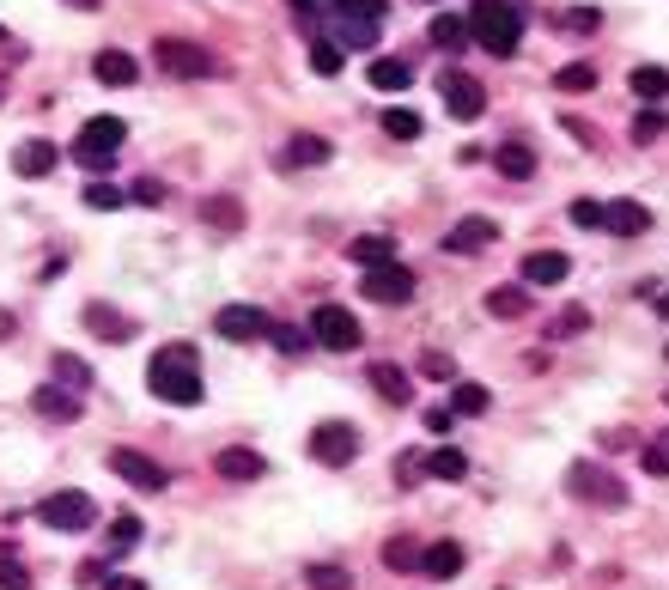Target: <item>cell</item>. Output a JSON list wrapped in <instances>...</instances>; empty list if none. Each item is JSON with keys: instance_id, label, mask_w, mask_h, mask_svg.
<instances>
[{"instance_id": "cell-1", "label": "cell", "mask_w": 669, "mask_h": 590, "mask_svg": "<svg viewBox=\"0 0 669 590\" xmlns=\"http://www.w3.org/2000/svg\"><path fill=\"white\" fill-rule=\"evenodd\" d=\"M146 384H153V396L171 402V408H195L201 402V359H195V347L189 341L159 347L153 365H146Z\"/></svg>"}, {"instance_id": "cell-2", "label": "cell", "mask_w": 669, "mask_h": 590, "mask_svg": "<svg viewBox=\"0 0 669 590\" xmlns=\"http://www.w3.org/2000/svg\"><path fill=\"white\" fill-rule=\"evenodd\" d=\"M469 37L487 55H517V43H524V7H511V0H475L469 7Z\"/></svg>"}, {"instance_id": "cell-3", "label": "cell", "mask_w": 669, "mask_h": 590, "mask_svg": "<svg viewBox=\"0 0 669 590\" xmlns=\"http://www.w3.org/2000/svg\"><path fill=\"white\" fill-rule=\"evenodd\" d=\"M329 31L335 49H371L384 31V0H329Z\"/></svg>"}, {"instance_id": "cell-4", "label": "cell", "mask_w": 669, "mask_h": 590, "mask_svg": "<svg viewBox=\"0 0 669 590\" xmlns=\"http://www.w3.org/2000/svg\"><path fill=\"white\" fill-rule=\"evenodd\" d=\"M128 140V128L116 122V116H92L80 134H73V165L80 171H92V177H104L110 165H116V146Z\"/></svg>"}, {"instance_id": "cell-5", "label": "cell", "mask_w": 669, "mask_h": 590, "mask_svg": "<svg viewBox=\"0 0 669 590\" xmlns=\"http://www.w3.org/2000/svg\"><path fill=\"white\" fill-rule=\"evenodd\" d=\"M37 518L49 524V530H92L98 524V505H92V493H80V487H61V493H49L43 505H37Z\"/></svg>"}, {"instance_id": "cell-6", "label": "cell", "mask_w": 669, "mask_h": 590, "mask_svg": "<svg viewBox=\"0 0 669 590\" xmlns=\"http://www.w3.org/2000/svg\"><path fill=\"white\" fill-rule=\"evenodd\" d=\"M566 487H572V499H584V505H603V511H621V505H627V487H621L609 469H597V463H572Z\"/></svg>"}, {"instance_id": "cell-7", "label": "cell", "mask_w": 669, "mask_h": 590, "mask_svg": "<svg viewBox=\"0 0 669 590\" xmlns=\"http://www.w3.org/2000/svg\"><path fill=\"white\" fill-rule=\"evenodd\" d=\"M153 55H159V67L171 73V80H213V73H219V61L201 43H183V37H165Z\"/></svg>"}, {"instance_id": "cell-8", "label": "cell", "mask_w": 669, "mask_h": 590, "mask_svg": "<svg viewBox=\"0 0 669 590\" xmlns=\"http://www.w3.org/2000/svg\"><path fill=\"white\" fill-rule=\"evenodd\" d=\"M311 341L329 347V353H353L365 335H359V317H353V311H341V305H317V311H311Z\"/></svg>"}, {"instance_id": "cell-9", "label": "cell", "mask_w": 669, "mask_h": 590, "mask_svg": "<svg viewBox=\"0 0 669 590\" xmlns=\"http://www.w3.org/2000/svg\"><path fill=\"white\" fill-rule=\"evenodd\" d=\"M359 292H365L371 305H414V274H408L402 262H390V268H365Z\"/></svg>"}, {"instance_id": "cell-10", "label": "cell", "mask_w": 669, "mask_h": 590, "mask_svg": "<svg viewBox=\"0 0 669 590\" xmlns=\"http://www.w3.org/2000/svg\"><path fill=\"white\" fill-rule=\"evenodd\" d=\"M311 457L329 463V469L353 463V457H359V426H347V420H323V426L311 432Z\"/></svg>"}, {"instance_id": "cell-11", "label": "cell", "mask_w": 669, "mask_h": 590, "mask_svg": "<svg viewBox=\"0 0 669 590\" xmlns=\"http://www.w3.org/2000/svg\"><path fill=\"white\" fill-rule=\"evenodd\" d=\"M438 86H444V104H451V116H457V122H475V116L487 110V92H481L475 73H457V67H451Z\"/></svg>"}, {"instance_id": "cell-12", "label": "cell", "mask_w": 669, "mask_h": 590, "mask_svg": "<svg viewBox=\"0 0 669 590\" xmlns=\"http://www.w3.org/2000/svg\"><path fill=\"white\" fill-rule=\"evenodd\" d=\"M487 244H499V226L487 213H469V219H457V226L444 232V250H451V256H481Z\"/></svg>"}, {"instance_id": "cell-13", "label": "cell", "mask_w": 669, "mask_h": 590, "mask_svg": "<svg viewBox=\"0 0 669 590\" xmlns=\"http://www.w3.org/2000/svg\"><path fill=\"white\" fill-rule=\"evenodd\" d=\"M110 469H116V475H122L128 487H140V493H165V481H171V475H165V469H159L153 457H140V451H122V445L110 451Z\"/></svg>"}, {"instance_id": "cell-14", "label": "cell", "mask_w": 669, "mask_h": 590, "mask_svg": "<svg viewBox=\"0 0 669 590\" xmlns=\"http://www.w3.org/2000/svg\"><path fill=\"white\" fill-rule=\"evenodd\" d=\"M213 329L226 335V341H256V335H268V311H256V305H226L213 317Z\"/></svg>"}, {"instance_id": "cell-15", "label": "cell", "mask_w": 669, "mask_h": 590, "mask_svg": "<svg viewBox=\"0 0 669 590\" xmlns=\"http://www.w3.org/2000/svg\"><path fill=\"white\" fill-rule=\"evenodd\" d=\"M92 80L122 92V86H134V80H140V61H134L128 49H98V55H92Z\"/></svg>"}, {"instance_id": "cell-16", "label": "cell", "mask_w": 669, "mask_h": 590, "mask_svg": "<svg viewBox=\"0 0 669 590\" xmlns=\"http://www.w3.org/2000/svg\"><path fill=\"white\" fill-rule=\"evenodd\" d=\"M31 408H37L43 420H61V426H67V420H80V414H86V402H80V390H61V384H43V390L31 396Z\"/></svg>"}, {"instance_id": "cell-17", "label": "cell", "mask_w": 669, "mask_h": 590, "mask_svg": "<svg viewBox=\"0 0 669 590\" xmlns=\"http://www.w3.org/2000/svg\"><path fill=\"white\" fill-rule=\"evenodd\" d=\"M55 159H61L55 140H19V146H13V171H19V177H49Z\"/></svg>"}, {"instance_id": "cell-18", "label": "cell", "mask_w": 669, "mask_h": 590, "mask_svg": "<svg viewBox=\"0 0 669 590\" xmlns=\"http://www.w3.org/2000/svg\"><path fill=\"white\" fill-rule=\"evenodd\" d=\"M80 317H86V329H92L98 341H134V323H128V317H122L116 305H104V299H92V305H86Z\"/></svg>"}, {"instance_id": "cell-19", "label": "cell", "mask_w": 669, "mask_h": 590, "mask_svg": "<svg viewBox=\"0 0 669 590\" xmlns=\"http://www.w3.org/2000/svg\"><path fill=\"white\" fill-rule=\"evenodd\" d=\"M347 256H353L359 268H390V262H396V238H390V232H359V238L347 244Z\"/></svg>"}, {"instance_id": "cell-20", "label": "cell", "mask_w": 669, "mask_h": 590, "mask_svg": "<svg viewBox=\"0 0 669 590\" xmlns=\"http://www.w3.org/2000/svg\"><path fill=\"white\" fill-rule=\"evenodd\" d=\"M566 274H572V262L560 250H530L524 256V286H560Z\"/></svg>"}, {"instance_id": "cell-21", "label": "cell", "mask_w": 669, "mask_h": 590, "mask_svg": "<svg viewBox=\"0 0 669 590\" xmlns=\"http://www.w3.org/2000/svg\"><path fill=\"white\" fill-rule=\"evenodd\" d=\"M487 311H493L499 323H517V317L530 311V286H524V280H511V286H493V292H487Z\"/></svg>"}, {"instance_id": "cell-22", "label": "cell", "mask_w": 669, "mask_h": 590, "mask_svg": "<svg viewBox=\"0 0 669 590\" xmlns=\"http://www.w3.org/2000/svg\"><path fill=\"white\" fill-rule=\"evenodd\" d=\"M493 171L511 177V183H524V177H536V153H530L524 140H505L499 153H493Z\"/></svg>"}, {"instance_id": "cell-23", "label": "cell", "mask_w": 669, "mask_h": 590, "mask_svg": "<svg viewBox=\"0 0 669 590\" xmlns=\"http://www.w3.org/2000/svg\"><path fill=\"white\" fill-rule=\"evenodd\" d=\"M603 226L621 232V238H639V232L651 226V213H645L639 201H609V207H603Z\"/></svg>"}, {"instance_id": "cell-24", "label": "cell", "mask_w": 669, "mask_h": 590, "mask_svg": "<svg viewBox=\"0 0 669 590\" xmlns=\"http://www.w3.org/2000/svg\"><path fill=\"white\" fill-rule=\"evenodd\" d=\"M420 572H426V578H457V572H463V548H457V542L420 548Z\"/></svg>"}, {"instance_id": "cell-25", "label": "cell", "mask_w": 669, "mask_h": 590, "mask_svg": "<svg viewBox=\"0 0 669 590\" xmlns=\"http://www.w3.org/2000/svg\"><path fill=\"white\" fill-rule=\"evenodd\" d=\"M627 86H633V98H639V104H663V98H669V67L645 61V67H633V80H627Z\"/></svg>"}, {"instance_id": "cell-26", "label": "cell", "mask_w": 669, "mask_h": 590, "mask_svg": "<svg viewBox=\"0 0 669 590\" xmlns=\"http://www.w3.org/2000/svg\"><path fill=\"white\" fill-rule=\"evenodd\" d=\"M329 153H335V146H329L323 134H292L280 159H286V165H329Z\"/></svg>"}, {"instance_id": "cell-27", "label": "cell", "mask_w": 669, "mask_h": 590, "mask_svg": "<svg viewBox=\"0 0 669 590\" xmlns=\"http://www.w3.org/2000/svg\"><path fill=\"white\" fill-rule=\"evenodd\" d=\"M365 378H371V390H378L390 408H402V402H408V372H402V365H371Z\"/></svg>"}, {"instance_id": "cell-28", "label": "cell", "mask_w": 669, "mask_h": 590, "mask_svg": "<svg viewBox=\"0 0 669 590\" xmlns=\"http://www.w3.org/2000/svg\"><path fill=\"white\" fill-rule=\"evenodd\" d=\"M213 469L226 475V481H256V475H262L268 463H262L256 451H238V445H232V451H219V463H213Z\"/></svg>"}, {"instance_id": "cell-29", "label": "cell", "mask_w": 669, "mask_h": 590, "mask_svg": "<svg viewBox=\"0 0 669 590\" xmlns=\"http://www.w3.org/2000/svg\"><path fill=\"white\" fill-rule=\"evenodd\" d=\"M426 475H432V481H463V475H469V457H463L457 445H438V451L426 457Z\"/></svg>"}, {"instance_id": "cell-30", "label": "cell", "mask_w": 669, "mask_h": 590, "mask_svg": "<svg viewBox=\"0 0 669 590\" xmlns=\"http://www.w3.org/2000/svg\"><path fill=\"white\" fill-rule=\"evenodd\" d=\"M487 384H469V378H457L451 384V414H463V420H475V414H487Z\"/></svg>"}, {"instance_id": "cell-31", "label": "cell", "mask_w": 669, "mask_h": 590, "mask_svg": "<svg viewBox=\"0 0 669 590\" xmlns=\"http://www.w3.org/2000/svg\"><path fill=\"white\" fill-rule=\"evenodd\" d=\"M201 219H207V226H219V232H238L244 226V207L232 195H213V201H201Z\"/></svg>"}, {"instance_id": "cell-32", "label": "cell", "mask_w": 669, "mask_h": 590, "mask_svg": "<svg viewBox=\"0 0 669 590\" xmlns=\"http://www.w3.org/2000/svg\"><path fill=\"white\" fill-rule=\"evenodd\" d=\"M408 80H414V67H408V61H390V55H384V61H371V86H378V92H402Z\"/></svg>"}, {"instance_id": "cell-33", "label": "cell", "mask_w": 669, "mask_h": 590, "mask_svg": "<svg viewBox=\"0 0 669 590\" xmlns=\"http://www.w3.org/2000/svg\"><path fill=\"white\" fill-rule=\"evenodd\" d=\"M0 590H31V572H25L13 542H0Z\"/></svg>"}, {"instance_id": "cell-34", "label": "cell", "mask_w": 669, "mask_h": 590, "mask_svg": "<svg viewBox=\"0 0 669 590\" xmlns=\"http://www.w3.org/2000/svg\"><path fill=\"white\" fill-rule=\"evenodd\" d=\"M49 372H55V378L67 384V390H80V396L92 390V372H86V365L73 359V353H55V359H49Z\"/></svg>"}, {"instance_id": "cell-35", "label": "cell", "mask_w": 669, "mask_h": 590, "mask_svg": "<svg viewBox=\"0 0 669 590\" xmlns=\"http://www.w3.org/2000/svg\"><path fill=\"white\" fill-rule=\"evenodd\" d=\"M432 43H444V49H463V43H469V19H457V13H438V19H432Z\"/></svg>"}, {"instance_id": "cell-36", "label": "cell", "mask_w": 669, "mask_h": 590, "mask_svg": "<svg viewBox=\"0 0 669 590\" xmlns=\"http://www.w3.org/2000/svg\"><path fill=\"white\" fill-rule=\"evenodd\" d=\"M384 566L390 572H420V542H408V536L384 542Z\"/></svg>"}, {"instance_id": "cell-37", "label": "cell", "mask_w": 669, "mask_h": 590, "mask_svg": "<svg viewBox=\"0 0 669 590\" xmlns=\"http://www.w3.org/2000/svg\"><path fill=\"white\" fill-rule=\"evenodd\" d=\"M420 378H432V384H457V359L438 353V347H426V353H420Z\"/></svg>"}, {"instance_id": "cell-38", "label": "cell", "mask_w": 669, "mask_h": 590, "mask_svg": "<svg viewBox=\"0 0 669 590\" xmlns=\"http://www.w3.org/2000/svg\"><path fill=\"white\" fill-rule=\"evenodd\" d=\"M268 341L280 353H311V329H299V323H268Z\"/></svg>"}, {"instance_id": "cell-39", "label": "cell", "mask_w": 669, "mask_h": 590, "mask_svg": "<svg viewBox=\"0 0 669 590\" xmlns=\"http://www.w3.org/2000/svg\"><path fill=\"white\" fill-rule=\"evenodd\" d=\"M554 86H560V92H590V86H597V67H590V61H566V67L554 73Z\"/></svg>"}, {"instance_id": "cell-40", "label": "cell", "mask_w": 669, "mask_h": 590, "mask_svg": "<svg viewBox=\"0 0 669 590\" xmlns=\"http://www.w3.org/2000/svg\"><path fill=\"white\" fill-rule=\"evenodd\" d=\"M305 584L311 590H353V572L347 566H305Z\"/></svg>"}, {"instance_id": "cell-41", "label": "cell", "mask_w": 669, "mask_h": 590, "mask_svg": "<svg viewBox=\"0 0 669 590\" xmlns=\"http://www.w3.org/2000/svg\"><path fill=\"white\" fill-rule=\"evenodd\" d=\"M663 128H669V110H663V104H645V110L633 116V140H657Z\"/></svg>"}, {"instance_id": "cell-42", "label": "cell", "mask_w": 669, "mask_h": 590, "mask_svg": "<svg viewBox=\"0 0 669 590\" xmlns=\"http://www.w3.org/2000/svg\"><path fill=\"white\" fill-rule=\"evenodd\" d=\"M603 207H609V201H597V195H578V201L566 207V219H572V226H584V232H590V226H603Z\"/></svg>"}, {"instance_id": "cell-43", "label": "cell", "mask_w": 669, "mask_h": 590, "mask_svg": "<svg viewBox=\"0 0 669 590\" xmlns=\"http://www.w3.org/2000/svg\"><path fill=\"white\" fill-rule=\"evenodd\" d=\"M341 61H347V55H341L335 43H323V37L311 43V73H323V80H335V73H341Z\"/></svg>"}, {"instance_id": "cell-44", "label": "cell", "mask_w": 669, "mask_h": 590, "mask_svg": "<svg viewBox=\"0 0 669 590\" xmlns=\"http://www.w3.org/2000/svg\"><path fill=\"white\" fill-rule=\"evenodd\" d=\"M86 207H92V213H116V207H128V195H122V189H110V183H98V177H92V189H86Z\"/></svg>"}, {"instance_id": "cell-45", "label": "cell", "mask_w": 669, "mask_h": 590, "mask_svg": "<svg viewBox=\"0 0 669 590\" xmlns=\"http://www.w3.org/2000/svg\"><path fill=\"white\" fill-rule=\"evenodd\" d=\"M384 134L414 140V134H420V116H414V110H384Z\"/></svg>"}, {"instance_id": "cell-46", "label": "cell", "mask_w": 669, "mask_h": 590, "mask_svg": "<svg viewBox=\"0 0 669 590\" xmlns=\"http://www.w3.org/2000/svg\"><path fill=\"white\" fill-rule=\"evenodd\" d=\"M134 542H140V518H116L110 524V554H128Z\"/></svg>"}, {"instance_id": "cell-47", "label": "cell", "mask_w": 669, "mask_h": 590, "mask_svg": "<svg viewBox=\"0 0 669 590\" xmlns=\"http://www.w3.org/2000/svg\"><path fill=\"white\" fill-rule=\"evenodd\" d=\"M128 201H134V207H165V183H159V177H140V183L128 189Z\"/></svg>"}, {"instance_id": "cell-48", "label": "cell", "mask_w": 669, "mask_h": 590, "mask_svg": "<svg viewBox=\"0 0 669 590\" xmlns=\"http://www.w3.org/2000/svg\"><path fill=\"white\" fill-rule=\"evenodd\" d=\"M451 420H457L451 408H426V432H432V438H444V432H451Z\"/></svg>"}, {"instance_id": "cell-49", "label": "cell", "mask_w": 669, "mask_h": 590, "mask_svg": "<svg viewBox=\"0 0 669 590\" xmlns=\"http://www.w3.org/2000/svg\"><path fill=\"white\" fill-rule=\"evenodd\" d=\"M566 31H597V7H578V13H566Z\"/></svg>"}, {"instance_id": "cell-50", "label": "cell", "mask_w": 669, "mask_h": 590, "mask_svg": "<svg viewBox=\"0 0 669 590\" xmlns=\"http://www.w3.org/2000/svg\"><path fill=\"white\" fill-rule=\"evenodd\" d=\"M560 122H566V134H572V140H584V146H597V128H590V122H578V116H560Z\"/></svg>"}, {"instance_id": "cell-51", "label": "cell", "mask_w": 669, "mask_h": 590, "mask_svg": "<svg viewBox=\"0 0 669 590\" xmlns=\"http://www.w3.org/2000/svg\"><path fill=\"white\" fill-rule=\"evenodd\" d=\"M584 323H590V317H584V311H578V305H572V311H566V317H560V323H554V335H572V329H584Z\"/></svg>"}, {"instance_id": "cell-52", "label": "cell", "mask_w": 669, "mask_h": 590, "mask_svg": "<svg viewBox=\"0 0 669 590\" xmlns=\"http://www.w3.org/2000/svg\"><path fill=\"white\" fill-rule=\"evenodd\" d=\"M645 469H651V475H669V451H663V445H651V451H645Z\"/></svg>"}, {"instance_id": "cell-53", "label": "cell", "mask_w": 669, "mask_h": 590, "mask_svg": "<svg viewBox=\"0 0 669 590\" xmlns=\"http://www.w3.org/2000/svg\"><path fill=\"white\" fill-rule=\"evenodd\" d=\"M104 590H153V584H146V578H110Z\"/></svg>"}, {"instance_id": "cell-54", "label": "cell", "mask_w": 669, "mask_h": 590, "mask_svg": "<svg viewBox=\"0 0 669 590\" xmlns=\"http://www.w3.org/2000/svg\"><path fill=\"white\" fill-rule=\"evenodd\" d=\"M13 329H19V317H13V311H0V341H7Z\"/></svg>"}, {"instance_id": "cell-55", "label": "cell", "mask_w": 669, "mask_h": 590, "mask_svg": "<svg viewBox=\"0 0 669 590\" xmlns=\"http://www.w3.org/2000/svg\"><path fill=\"white\" fill-rule=\"evenodd\" d=\"M67 7H73V13H98V7H104V0H67Z\"/></svg>"}, {"instance_id": "cell-56", "label": "cell", "mask_w": 669, "mask_h": 590, "mask_svg": "<svg viewBox=\"0 0 669 590\" xmlns=\"http://www.w3.org/2000/svg\"><path fill=\"white\" fill-rule=\"evenodd\" d=\"M657 311H663V317H669V292H663V299H657Z\"/></svg>"}, {"instance_id": "cell-57", "label": "cell", "mask_w": 669, "mask_h": 590, "mask_svg": "<svg viewBox=\"0 0 669 590\" xmlns=\"http://www.w3.org/2000/svg\"><path fill=\"white\" fill-rule=\"evenodd\" d=\"M0 43H13V31H7V25H0Z\"/></svg>"}, {"instance_id": "cell-58", "label": "cell", "mask_w": 669, "mask_h": 590, "mask_svg": "<svg viewBox=\"0 0 669 590\" xmlns=\"http://www.w3.org/2000/svg\"><path fill=\"white\" fill-rule=\"evenodd\" d=\"M0 104H7V80H0Z\"/></svg>"}, {"instance_id": "cell-59", "label": "cell", "mask_w": 669, "mask_h": 590, "mask_svg": "<svg viewBox=\"0 0 669 590\" xmlns=\"http://www.w3.org/2000/svg\"><path fill=\"white\" fill-rule=\"evenodd\" d=\"M663 353H669V347H663Z\"/></svg>"}]
</instances>
